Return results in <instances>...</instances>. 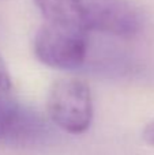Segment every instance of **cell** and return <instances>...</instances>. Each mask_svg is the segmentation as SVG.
I'll use <instances>...</instances> for the list:
<instances>
[{"mask_svg":"<svg viewBox=\"0 0 154 155\" xmlns=\"http://www.w3.org/2000/svg\"><path fill=\"white\" fill-rule=\"evenodd\" d=\"M48 22L85 33L134 38L143 29V16L128 0H33Z\"/></svg>","mask_w":154,"mask_h":155,"instance_id":"cell-1","label":"cell"},{"mask_svg":"<svg viewBox=\"0 0 154 155\" xmlns=\"http://www.w3.org/2000/svg\"><path fill=\"white\" fill-rule=\"evenodd\" d=\"M93 97L90 86L76 76H64L52 84L48 97L51 120L72 135L83 134L93 121Z\"/></svg>","mask_w":154,"mask_h":155,"instance_id":"cell-2","label":"cell"},{"mask_svg":"<svg viewBox=\"0 0 154 155\" xmlns=\"http://www.w3.org/2000/svg\"><path fill=\"white\" fill-rule=\"evenodd\" d=\"M89 49V34L63 25L46 22L38 29L33 51L38 61L55 70L82 67Z\"/></svg>","mask_w":154,"mask_h":155,"instance_id":"cell-3","label":"cell"},{"mask_svg":"<svg viewBox=\"0 0 154 155\" xmlns=\"http://www.w3.org/2000/svg\"><path fill=\"white\" fill-rule=\"evenodd\" d=\"M48 127L32 107L11 91H0V147H27L46 136Z\"/></svg>","mask_w":154,"mask_h":155,"instance_id":"cell-4","label":"cell"},{"mask_svg":"<svg viewBox=\"0 0 154 155\" xmlns=\"http://www.w3.org/2000/svg\"><path fill=\"white\" fill-rule=\"evenodd\" d=\"M12 90V82H11L10 71L5 65L4 59L0 54V91H11Z\"/></svg>","mask_w":154,"mask_h":155,"instance_id":"cell-5","label":"cell"},{"mask_svg":"<svg viewBox=\"0 0 154 155\" xmlns=\"http://www.w3.org/2000/svg\"><path fill=\"white\" fill-rule=\"evenodd\" d=\"M142 136H143L145 142H146L147 144H150L154 147V120H152L146 127H145L143 132H142Z\"/></svg>","mask_w":154,"mask_h":155,"instance_id":"cell-6","label":"cell"}]
</instances>
